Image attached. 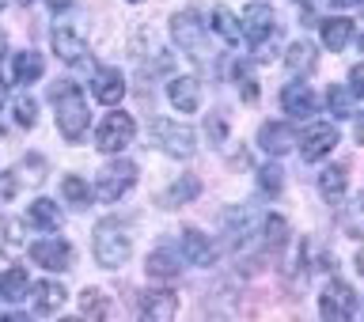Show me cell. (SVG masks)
<instances>
[{
    "label": "cell",
    "mask_w": 364,
    "mask_h": 322,
    "mask_svg": "<svg viewBox=\"0 0 364 322\" xmlns=\"http://www.w3.org/2000/svg\"><path fill=\"white\" fill-rule=\"evenodd\" d=\"M235 84H239V95H243L247 102L258 99V80H255V73H250L247 65H235Z\"/></svg>",
    "instance_id": "1f68e13d"
},
{
    "label": "cell",
    "mask_w": 364,
    "mask_h": 322,
    "mask_svg": "<svg viewBox=\"0 0 364 322\" xmlns=\"http://www.w3.org/2000/svg\"><path fill=\"white\" fill-rule=\"evenodd\" d=\"M262 227H266V243L269 247H281L284 239H289V224H284V216H266Z\"/></svg>",
    "instance_id": "d6a6232c"
},
{
    "label": "cell",
    "mask_w": 364,
    "mask_h": 322,
    "mask_svg": "<svg viewBox=\"0 0 364 322\" xmlns=\"http://www.w3.org/2000/svg\"><path fill=\"white\" fill-rule=\"evenodd\" d=\"M198 198H201V178L198 175H182L159 193V205H164V209H178V205H190Z\"/></svg>",
    "instance_id": "ffe728a7"
},
{
    "label": "cell",
    "mask_w": 364,
    "mask_h": 322,
    "mask_svg": "<svg viewBox=\"0 0 364 322\" xmlns=\"http://www.w3.org/2000/svg\"><path fill=\"white\" fill-rule=\"evenodd\" d=\"M326 110L334 114L338 122H346V118H353V114H357V95H353L346 84H330V87H326Z\"/></svg>",
    "instance_id": "4316f807"
},
{
    "label": "cell",
    "mask_w": 364,
    "mask_h": 322,
    "mask_svg": "<svg viewBox=\"0 0 364 322\" xmlns=\"http://www.w3.org/2000/svg\"><path fill=\"white\" fill-rule=\"evenodd\" d=\"M27 254L34 266H42V269H50V273H65V269H73V243H65V239H38V243H31L27 247Z\"/></svg>",
    "instance_id": "9c48e42d"
},
{
    "label": "cell",
    "mask_w": 364,
    "mask_h": 322,
    "mask_svg": "<svg viewBox=\"0 0 364 322\" xmlns=\"http://www.w3.org/2000/svg\"><path fill=\"white\" fill-rule=\"evenodd\" d=\"M330 4H334V8H357L360 0H330Z\"/></svg>",
    "instance_id": "f35d334b"
},
{
    "label": "cell",
    "mask_w": 364,
    "mask_h": 322,
    "mask_svg": "<svg viewBox=\"0 0 364 322\" xmlns=\"http://www.w3.org/2000/svg\"><path fill=\"white\" fill-rule=\"evenodd\" d=\"M46 8H50V11H65V8H73V0H46Z\"/></svg>",
    "instance_id": "74e56055"
},
{
    "label": "cell",
    "mask_w": 364,
    "mask_h": 322,
    "mask_svg": "<svg viewBox=\"0 0 364 322\" xmlns=\"http://www.w3.org/2000/svg\"><path fill=\"white\" fill-rule=\"evenodd\" d=\"M167 99H171V107H175L178 114H193L201 107V84L193 76H175L167 84Z\"/></svg>",
    "instance_id": "ac0fdd59"
},
{
    "label": "cell",
    "mask_w": 364,
    "mask_h": 322,
    "mask_svg": "<svg viewBox=\"0 0 364 322\" xmlns=\"http://www.w3.org/2000/svg\"><path fill=\"white\" fill-rule=\"evenodd\" d=\"M349 91L360 99V91H364V84H360V65H353V73H349Z\"/></svg>",
    "instance_id": "8d00e7d4"
},
{
    "label": "cell",
    "mask_w": 364,
    "mask_h": 322,
    "mask_svg": "<svg viewBox=\"0 0 364 322\" xmlns=\"http://www.w3.org/2000/svg\"><path fill=\"white\" fill-rule=\"evenodd\" d=\"M91 95H95L102 107L122 102V95H125V76H122V68H114V65L95 68V73H91Z\"/></svg>",
    "instance_id": "8fae6325"
},
{
    "label": "cell",
    "mask_w": 364,
    "mask_h": 322,
    "mask_svg": "<svg viewBox=\"0 0 364 322\" xmlns=\"http://www.w3.org/2000/svg\"><path fill=\"white\" fill-rule=\"evenodd\" d=\"M27 300H31L34 315H57L68 300V289L61 281H34L27 289Z\"/></svg>",
    "instance_id": "30bf717a"
},
{
    "label": "cell",
    "mask_w": 364,
    "mask_h": 322,
    "mask_svg": "<svg viewBox=\"0 0 364 322\" xmlns=\"http://www.w3.org/2000/svg\"><path fill=\"white\" fill-rule=\"evenodd\" d=\"M239 34H243L262 57L269 38H277V19H273V11L266 4H250V8H243V16H239Z\"/></svg>",
    "instance_id": "52a82bcc"
},
{
    "label": "cell",
    "mask_w": 364,
    "mask_h": 322,
    "mask_svg": "<svg viewBox=\"0 0 364 322\" xmlns=\"http://www.w3.org/2000/svg\"><path fill=\"white\" fill-rule=\"evenodd\" d=\"M50 42H53V53L61 57L65 65H84V57H87V42L80 38L76 31H68V27H53Z\"/></svg>",
    "instance_id": "d6986e66"
},
{
    "label": "cell",
    "mask_w": 364,
    "mask_h": 322,
    "mask_svg": "<svg viewBox=\"0 0 364 322\" xmlns=\"http://www.w3.org/2000/svg\"><path fill=\"white\" fill-rule=\"evenodd\" d=\"M315 61H318V53H315V45L307 42V38L292 42L289 50H284V68H289L292 76H300V73H311V68H315Z\"/></svg>",
    "instance_id": "484cf974"
},
{
    "label": "cell",
    "mask_w": 364,
    "mask_h": 322,
    "mask_svg": "<svg viewBox=\"0 0 364 322\" xmlns=\"http://www.w3.org/2000/svg\"><path fill=\"white\" fill-rule=\"evenodd\" d=\"M205 34H209V27L201 23V16L193 8L186 11H178L175 19H171V38H175V45L186 57H193V61H205V50H209V42H205Z\"/></svg>",
    "instance_id": "5b68a950"
},
{
    "label": "cell",
    "mask_w": 364,
    "mask_h": 322,
    "mask_svg": "<svg viewBox=\"0 0 364 322\" xmlns=\"http://www.w3.org/2000/svg\"><path fill=\"white\" fill-rule=\"evenodd\" d=\"M178 258L190 266H213V243L198 227H182L178 232Z\"/></svg>",
    "instance_id": "5bb4252c"
},
{
    "label": "cell",
    "mask_w": 364,
    "mask_h": 322,
    "mask_svg": "<svg viewBox=\"0 0 364 322\" xmlns=\"http://www.w3.org/2000/svg\"><path fill=\"white\" fill-rule=\"evenodd\" d=\"M281 186H284V171L277 163H266V167L258 171V190L266 193V198H277Z\"/></svg>",
    "instance_id": "f546056e"
},
{
    "label": "cell",
    "mask_w": 364,
    "mask_h": 322,
    "mask_svg": "<svg viewBox=\"0 0 364 322\" xmlns=\"http://www.w3.org/2000/svg\"><path fill=\"white\" fill-rule=\"evenodd\" d=\"M205 133L213 136V144H220V141H224L228 125H224V118H220V114H216V118H209V122H205Z\"/></svg>",
    "instance_id": "d590c367"
},
{
    "label": "cell",
    "mask_w": 364,
    "mask_h": 322,
    "mask_svg": "<svg viewBox=\"0 0 364 322\" xmlns=\"http://www.w3.org/2000/svg\"><path fill=\"white\" fill-rule=\"evenodd\" d=\"M205 27H209V34H216V38L228 42V45H239V42H243V34H239V16H232L224 4H216V8L209 11V23H205Z\"/></svg>",
    "instance_id": "7402d4cb"
},
{
    "label": "cell",
    "mask_w": 364,
    "mask_h": 322,
    "mask_svg": "<svg viewBox=\"0 0 364 322\" xmlns=\"http://www.w3.org/2000/svg\"><path fill=\"white\" fill-rule=\"evenodd\" d=\"M338 141H341V136H338L334 125H311V129L304 133V144H300L304 163H318V159H326L338 148Z\"/></svg>",
    "instance_id": "7c38bea8"
},
{
    "label": "cell",
    "mask_w": 364,
    "mask_h": 322,
    "mask_svg": "<svg viewBox=\"0 0 364 322\" xmlns=\"http://www.w3.org/2000/svg\"><path fill=\"white\" fill-rule=\"evenodd\" d=\"M42 73H46V61H42V53H34V50H19L16 61H11L16 84H34V80H42Z\"/></svg>",
    "instance_id": "d4e9b609"
},
{
    "label": "cell",
    "mask_w": 364,
    "mask_h": 322,
    "mask_svg": "<svg viewBox=\"0 0 364 322\" xmlns=\"http://www.w3.org/2000/svg\"><path fill=\"white\" fill-rule=\"evenodd\" d=\"M296 141H300V136H296V129H292V125H284V122H266V125L258 129V148H262L266 156L292 152Z\"/></svg>",
    "instance_id": "9a60e30c"
},
{
    "label": "cell",
    "mask_w": 364,
    "mask_h": 322,
    "mask_svg": "<svg viewBox=\"0 0 364 322\" xmlns=\"http://www.w3.org/2000/svg\"><path fill=\"white\" fill-rule=\"evenodd\" d=\"M80 311L91 315V318H107L110 315V304H107V296H102L99 289H87L84 296H80Z\"/></svg>",
    "instance_id": "4dcf8cb0"
},
{
    "label": "cell",
    "mask_w": 364,
    "mask_h": 322,
    "mask_svg": "<svg viewBox=\"0 0 364 322\" xmlns=\"http://www.w3.org/2000/svg\"><path fill=\"white\" fill-rule=\"evenodd\" d=\"M16 122L19 125H31V129L38 125V102H34L31 95H19L16 99Z\"/></svg>",
    "instance_id": "836d02e7"
},
{
    "label": "cell",
    "mask_w": 364,
    "mask_h": 322,
    "mask_svg": "<svg viewBox=\"0 0 364 322\" xmlns=\"http://www.w3.org/2000/svg\"><path fill=\"white\" fill-rule=\"evenodd\" d=\"M148 277H164V281H171V277H178L182 273V258H178V250L175 247H156L152 254H148Z\"/></svg>",
    "instance_id": "603a6c76"
},
{
    "label": "cell",
    "mask_w": 364,
    "mask_h": 322,
    "mask_svg": "<svg viewBox=\"0 0 364 322\" xmlns=\"http://www.w3.org/2000/svg\"><path fill=\"white\" fill-rule=\"evenodd\" d=\"M133 136H136V122L125 110H114V114H107V118L99 122L95 148L107 152V156H114V152H125V148L133 144Z\"/></svg>",
    "instance_id": "8992f818"
},
{
    "label": "cell",
    "mask_w": 364,
    "mask_h": 322,
    "mask_svg": "<svg viewBox=\"0 0 364 322\" xmlns=\"http://www.w3.org/2000/svg\"><path fill=\"white\" fill-rule=\"evenodd\" d=\"M318 315H323V322H349L357 315V292L346 281H330L318 296Z\"/></svg>",
    "instance_id": "ba28073f"
},
{
    "label": "cell",
    "mask_w": 364,
    "mask_h": 322,
    "mask_svg": "<svg viewBox=\"0 0 364 322\" xmlns=\"http://www.w3.org/2000/svg\"><path fill=\"white\" fill-rule=\"evenodd\" d=\"M61 198L73 205V209H87L91 205V186L80 175H65L61 178Z\"/></svg>",
    "instance_id": "f1b7e54d"
},
{
    "label": "cell",
    "mask_w": 364,
    "mask_h": 322,
    "mask_svg": "<svg viewBox=\"0 0 364 322\" xmlns=\"http://www.w3.org/2000/svg\"><path fill=\"white\" fill-rule=\"evenodd\" d=\"M50 99L57 107V129H61V136L68 144H80L87 133V125H91V110L84 102V91L76 84H68V80H61V84H53Z\"/></svg>",
    "instance_id": "6da1fadb"
},
{
    "label": "cell",
    "mask_w": 364,
    "mask_h": 322,
    "mask_svg": "<svg viewBox=\"0 0 364 322\" xmlns=\"http://www.w3.org/2000/svg\"><path fill=\"white\" fill-rule=\"evenodd\" d=\"M27 289H31V277L23 269H4V273H0V300H4V304L27 300Z\"/></svg>",
    "instance_id": "83f0119b"
},
{
    "label": "cell",
    "mask_w": 364,
    "mask_h": 322,
    "mask_svg": "<svg viewBox=\"0 0 364 322\" xmlns=\"http://www.w3.org/2000/svg\"><path fill=\"white\" fill-rule=\"evenodd\" d=\"M19 4H31V0H19Z\"/></svg>",
    "instance_id": "7bdbcfd3"
},
{
    "label": "cell",
    "mask_w": 364,
    "mask_h": 322,
    "mask_svg": "<svg viewBox=\"0 0 364 322\" xmlns=\"http://www.w3.org/2000/svg\"><path fill=\"white\" fill-rule=\"evenodd\" d=\"M281 107L292 114V118H315L318 114V99H315V91L307 87V84H300V80H296V84H284V91H281Z\"/></svg>",
    "instance_id": "2e32d148"
},
{
    "label": "cell",
    "mask_w": 364,
    "mask_h": 322,
    "mask_svg": "<svg viewBox=\"0 0 364 322\" xmlns=\"http://www.w3.org/2000/svg\"><path fill=\"white\" fill-rule=\"evenodd\" d=\"M346 190H349V171L341 167V163L326 167L323 175H318V193H323V201L338 205L341 198H346Z\"/></svg>",
    "instance_id": "cb8c5ba5"
},
{
    "label": "cell",
    "mask_w": 364,
    "mask_h": 322,
    "mask_svg": "<svg viewBox=\"0 0 364 322\" xmlns=\"http://www.w3.org/2000/svg\"><path fill=\"white\" fill-rule=\"evenodd\" d=\"M4 102H8V84L0 80V110H4Z\"/></svg>",
    "instance_id": "ab89813d"
},
{
    "label": "cell",
    "mask_w": 364,
    "mask_h": 322,
    "mask_svg": "<svg viewBox=\"0 0 364 322\" xmlns=\"http://www.w3.org/2000/svg\"><path fill=\"white\" fill-rule=\"evenodd\" d=\"M16 193H19V178L11 171H0V205L16 201Z\"/></svg>",
    "instance_id": "e575fe53"
},
{
    "label": "cell",
    "mask_w": 364,
    "mask_h": 322,
    "mask_svg": "<svg viewBox=\"0 0 364 322\" xmlns=\"http://www.w3.org/2000/svg\"><path fill=\"white\" fill-rule=\"evenodd\" d=\"M4 50H8V34L0 31V57H4Z\"/></svg>",
    "instance_id": "60d3db41"
},
{
    "label": "cell",
    "mask_w": 364,
    "mask_h": 322,
    "mask_svg": "<svg viewBox=\"0 0 364 322\" xmlns=\"http://www.w3.org/2000/svg\"><path fill=\"white\" fill-rule=\"evenodd\" d=\"M91 250H95V262H99L102 269H122L125 262H129V254H133V239H129V232H125L122 220L107 216V220L95 224Z\"/></svg>",
    "instance_id": "7a4b0ae2"
},
{
    "label": "cell",
    "mask_w": 364,
    "mask_h": 322,
    "mask_svg": "<svg viewBox=\"0 0 364 322\" xmlns=\"http://www.w3.org/2000/svg\"><path fill=\"white\" fill-rule=\"evenodd\" d=\"M0 4H4V0H0Z\"/></svg>",
    "instance_id": "ee69618b"
},
{
    "label": "cell",
    "mask_w": 364,
    "mask_h": 322,
    "mask_svg": "<svg viewBox=\"0 0 364 322\" xmlns=\"http://www.w3.org/2000/svg\"><path fill=\"white\" fill-rule=\"evenodd\" d=\"M129 4H141V0H129Z\"/></svg>",
    "instance_id": "b9f144b4"
},
{
    "label": "cell",
    "mask_w": 364,
    "mask_h": 322,
    "mask_svg": "<svg viewBox=\"0 0 364 322\" xmlns=\"http://www.w3.org/2000/svg\"><path fill=\"white\" fill-rule=\"evenodd\" d=\"M148 133H152V144L164 156H171V159H190L193 152H198V136H193V129H190V125H182V122L156 118Z\"/></svg>",
    "instance_id": "277c9868"
},
{
    "label": "cell",
    "mask_w": 364,
    "mask_h": 322,
    "mask_svg": "<svg viewBox=\"0 0 364 322\" xmlns=\"http://www.w3.org/2000/svg\"><path fill=\"white\" fill-rule=\"evenodd\" d=\"M133 182H136V163L133 159H114V163H107L95 175L91 198H99L102 205H114V201H122L125 193L133 190Z\"/></svg>",
    "instance_id": "3957f363"
},
{
    "label": "cell",
    "mask_w": 364,
    "mask_h": 322,
    "mask_svg": "<svg viewBox=\"0 0 364 322\" xmlns=\"http://www.w3.org/2000/svg\"><path fill=\"white\" fill-rule=\"evenodd\" d=\"M27 224L34 232H57L61 227V205L50 201V198H38L27 205Z\"/></svg>",
    "instance_id": "44dd1931"
},
{
    "label": "cell",
    "mask_w": 364,
    "mask_h": 322,
    "mask_svg": "<svg viewBox=\"0 0 364 322\" xmlns=\"http://www.w3.org/2000/svg\"><path fill=\"white\" fill-rule=\"evenodd\" d=\"M178 311V296L175 292H141V300H136V315H141L144 322H171Z\"/></svg>",
    "instance_id": "4fadbf2b"
},
{
    "label": "cell",
    "mask_w": 364,
    "mask_h": 322,
    "mask_svg": "<svg viewBox=\"0 0 364 322\" xmlns=\"http://www.w3.org/2000/svg\"><path fill=\"white\" fill-rule=\"evenodd\" d=\"M318 38H323L326 50L341 53L353 38H357V23H353L349 16H330V19L318 23Z\"/></svg>",
    "instance_id": "e0dca14e"
}]
</instances>
